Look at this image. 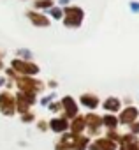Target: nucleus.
I'll return each instance as SVG.
<instances>
[{
  "instance_id": "10",
  "label": "nucleus",
  "mask_w": 139,
  "mask_h": 150,
  "mask_svg": "<svg viewBox=\"0 0 139 150\" xmlns=\"http://www.w3.org/2000/svg\"><path fill=\"white\" fill-rule=\"evenodd\" d=\"M27 16H28V20H30L35 27H49V20H48L44 14H41V13L28 11V13H27Z\"/></svg>"
},
{
  "instance_id": "6",
  "label": "nucleus",
  "mask_w": 139,
  "mask_h": 150,
  "mask_svg": "<svg viewBox=\"0 0 139 150\" xmlns=\"http://www.w3.org/2000/svg\"><path fill=\"white\" fill-rule=\"evenodd\" d=\"M60 104H62V108L65 110V115H63V118H74V117H78V104L74 103V99H72L71 96L63 97Z\"/></svg>"
},
{
  "instance_id": "1",
  "label": "nucleus",
  "mask_w": 139,
  "mask_h": 150,
  "mask_svg": "<svg viewBox=\"0 0 139 150\" xmlns=\"http://www.w3.org/2000/svg\"><path fill=\"white\" fill-rule=\"evenodd\" d=\"M16 83L21 92L30 94V96H35L37 92H42V88H44V85L41 81L34 80L32 76H16Z\"/></svg>"
},
{
  "instance_id": "15",
  "label": "nucleus",
  "mask_w": 139,
  "mask_h": 150,
  "mask_svg": "<svg viewBox=\"0 0 139 150\" xmlns=\"http://www.w3.org/2000/svg\"><path fill=\"white\" fill-rule=\"evenodd\" d=\"M102 125H106V127H109V129H116V125H118V118L107 113L106 117H102Z\"/></svg>"
},
{
  "instance_id": "9",
  "label": "nucleus",
  "mask_w": 139,
  "mask_h": 150,
  "mask_svg": "<svg viewBox=\"0 0 139 150\" xmlns=\"http://www.w3.org/2000/svg\"><path fill=\"white\" fill-rule=\"evenodd\" d=\"M100 125H102V117H99V115H95V113L86 115V118H85V127H88L90 132H97V131L100 129Z\"/></svg>"
},
{
  "instance_id": "7",
  "label": "nucleus",
  "mask_w": 139,
  "mask_h": 150,
  "mask_svg": "<svg viewBox=\"0 0 139 150\" xmlns=\"http://www.w3.org/2000/svg\"><path fill=\"white\" fill-rule=\"evenodd\" d=\"M137 115H139V111H137V108H134V106H128V108H125L121 113H120V118H118V122H121V124H125V125H128V124H132V122H135V118H137Z\"/></svg>"
},
{
  "instance_id": "24",
  "label": "nucleus",
  "mask_w": 139,
  "mask_h": 150,
  "mask_svg": "<svg viewBox=\"0 0 139 150\" xmlns=\"http://www.w3.org/2000/svg\"><path fill=\"white\" fill-rule=\"evenodd\" d=\"M132 11H139V4H135V2H132Z\"/></svg>"
},
{
  "instance_id": "21",
  "label": "nucleus",
  "mask_w": 139,
  "mask_h": 150,
  "mask_svg": "<svg viewBox=\"0 0 139 150\" xmlns=\"http://www.w3.org/2000/svg\"><path fill=\"white\" fill-rule=\"evenodd\" d=\"M132 132H134V134H135V132L139 134V122H132Z\"/></svg>"
},
{
  "instance_id": "8",
  "label": "nucleus",
  "mask_w": 139,
  "mask_h": 150,
  "mask_svg": "<svg viewBox=\"0 0 139 150\" xmlns=\"http://www.w3.org/2000/svg\"><path fill=\"white\" fill-rule=\"evenodd\" d=\"M88 148L90 150H116V143L111 139L100 138V139H95L92 145H88Z\"/></svg>"
},
{
  "instance_id": "27",
  "label": "nucleus",
  "mask_w": 139,
  "mask_h": 150,
  "mask_svg": "<svg viewBox=\"0 0 139 150\" xmlns=\"http://www.w3.org/2000/svg\"><path fill=\"white\" fill-rule=\"evenodd\" d=\"M2 67H4V64H2V60H0V69H2Z\"/></svg>"
},
{
  "instance_id": "5",
  "label": "nucleus",
  "mask_w": 139,
  "mask_h": 150,
  "mask_svg": "<svg viewBox=\"0 0 139 150\" xmlns=\"http://www.w3.org/2000/svg\"><path fill=\"white\" fill-rule=\"evenodd\" d=\"M14 101H16V110L23 115V113H28L30 106L35 103V96H30V94L20 92V94L14 97Z\"/></svg>"
},
{
  "instance_id": "22",
  "label": "nucleus",
  "mask_w": 139,
  "mask_h": 150,
  "mask_svg": "<svg viewBox=\"0 0 139 150\" xmlns=\"http://www.w3.org/2000/svg\"><path fill=\"white\" fill-rule=\"evenodd\" d=\"M60 108H62V104H58V103H55V104H51V106H49V110H51V111H58Z\"/></svg>"
},
{
  "instance_id": "16",
  "label": "nucleus",
  "mask_w": 139,
  "mask_h": 150,
  "mask_svg": "<svg viewBox=\"0 0 139 150\" xmlns=\"http://www.w3.org/2000/svg\"><path fill=\"white\" fill-rule=\"evenodd\" d=\"M86 146H88V138L79 134V136L76 138V143L72 145V150H85Z\"/></svg>"
},
{
  "instance_id": "23",
  "label": "nucleus",
  "mask_w": 139,
  "mask_h": 150,
  "mask_svg": "<svg viewBox=\"0 0 139 150\" xmlns=\"http://www.w3.org/2000/svg\"><path fill=\"white\" fill-rule=\"evenodd\" d=\"M51 99H53V96H48V97H44V99H42V104H46V103H49Z\"/></svg>"
},
{
  "instance_id": "26",
  "label": "nucleus",
  "mask_w": 139,
  "mask_h": 150,
  "mask_svg": "<svg viewBox=\"0 0 139 150\" xmlns=\"http://www.w3.org/2000/svg\"><path fill=\"white\" fill-rule=\"evenodd\" d=\"M69 2V0H60V4H67Z\"/></svg>"
},
{
  "instance_id": "28",
  "label": "nucleus",
  "mask_w": 139,
  "mask_h": 150,
  "mask_svg": "<svg viewBox=\"0 0 139 150\" xmlns=\"http://www.w3.org/2000/svg\"><path fill=\"white\" fill-rule=\"evenodd\" d=\"M0 85H2V80H0Z\"/></svg>"
},
{
  "instance_id": "12",
  "label": "nucleus",
  "mask_w": 139,
  "mask_h": 150,
  "mask_svg": "<svg viewBox=\"0 0 139 150\" xmlns=\"http://www.w3.org/2000/svg\"><path fill=\"white\" fill-rule=\"evenodd\" d=\"M79 101H81L83 106H86V108H90V110H95V108L99 106V99H97V96H92V94H83Z\"/></svg>"
},
{
  "instance_id": "25",
  "label": "nucleus",
  "mask_w": 139,
  "mask_h": 150,
  "mask_svg": "<svg viewBox=\"0 0 139 150\" xmlns=\"http://www.w3.org/2000/svg\"><path fill=\"white\" fill-rule=\"evenodd\" d=\"M39 127H41V129L44 131V129H46V122H39Z\"/></svg>"
},
{
  "instance_id": "11",
  "label": "nucleus",
  "mask_w": 139,
  "mask_h": 150,
  "mask_svg": "<svg viewBox=\"0 0 139 150\" xmlns=\"http://www.w3.org/2000/svg\"><path fill=\"white\" fill-rule=\"evenodd\" d=\"M49 127H51V131L53 132H65L67 131V127H69V122H67V118H53L51 122H49Z\"/></svg>"
},
{
  "instance_id": "4",
  "label": "nucleus",
  "mask_w": 139,
  "mask_h": 150,
  "mask_svg": "<svg viewBox=\"0 0 139 150\" xmlns=\"http://www.w3.org/2000/svg\"><path fill=\"white\" fill-rule=\"evenodd\" d=\"M0 111H2L4 115H7V117L14 115L16 101H14V96L11 92H2L0 94Z\"/></svg>"
},
{
  "instance_id": "14",
  "label": "nucleus",
  "mask_w": 139,
  "mask_h": 150,
  "mask_svg": "<svg viewBox=\"0 0 139 150\" xmlns=\"http://www.w3.org/2000/svg\"><path fill=\"white\" fill-rule=\"evenodd\" d=\"M83 129H85V118H83V117H74V120H72V124H71L72 134H81Z\"/></svg>"
},
{
  "instance_id": "3",
  "label": "nucleus",
  "mask_w": 139,
  "mask_h": 150,
  "mask_svg": "<svg viewBox=\"0 0 139 150\" xmlns=\"http://www.w3.org/2000/svg\"><path fill=\"white\" fill-rule=\"evenodd\" d=\"M13 69L16 72H20V76H34V74L39 72V65H35L28 60H21V58L13 60Z\"/></svg>"
},
{
  "instance_id": "13",
  "label": "nucleus",
  "mask_w": 139,
  "mask_h": 150,
  "mask_svg": "<svg viewBox=\"0 0 139 150\" xmlns=\"http://www.w3.org/2000/svg\"><path fill=\"white\" fill-rule=\"evenodd\" d=\"M120 99H116V97H107L106 101H104V110L106 111H111V113H114V111H120Z\"/></svg>"
},
{
  "instance_id": "19",
  "label": "nucleus",
  "mask_w": 139,
  "mask_h": 150,
  "mask_svg": "<svg viewBox=\"0 0 139 150\" xmlns=\"http://www.w3.org/2000/svg\"><path fill=\"white\" fill-rule=\"evenodd\" d=\"M21 120H23V122H32V120H34V115H32V113H23V115H21Z\"/></svg>"
},
{
  "instance_id": "20",
  "label": "nucleus",
  "mask_w": 139,
  "mask_h": 150,
  "mask_svg": "<svg viewBox=\"0 0 139 150\" xmlns=\"http://www.w3.org/2000/svg\"><path fill=\"white\" fill-rule=\"evenodd\" d=\"M18 53H20L21 57H25V58H30V57H32V55H30V51H27V50H20Z\"/></svg>"
},
{
  "instance_id": "2",
  "label": "nucleus",
  "mask_w": 139,
  "mask_h": 150,
  "mask_svg": "<svg viewBox=\"0 0 139 150\" xmlns=\"http://www.w3.org/2000/svg\"><path fill=\"white\" fill-rule=\"evenodd\" d=\"M83 18H85V13L79 7H65V11H63V23H65V27L76 28V27H79L83 23Z\"/></svg>"
},
{
  "instance_id": "18",
  "label": "nucleus",
  "mask_w": 139,
  "mask_h": 150,
  "mask_svg": "<svg viewBox=\"0 0 139 150\" xmlns=\"http://www.w3.org/2000/svg\"><path fill=\"white\" fill-rule=\"evenodd\" d=\"M49 13H51V16H53L55 20H60V18L63 16V11H62L60 7H51V11H49Z\"/></svg>"
},
{
  "instance_id": "17",
  "label": "nucleus",
  "mask_w": 139,
  "mask_h": 150,
  "mask_svg": "<svg viewBox=\"0 0 139 150\" xmlns=\"http://www.w3.org/2000/svg\"><path fill=\"white\" fill-rule=\"evenodd\" d=\"M34 6L37 9H48V7H53V0H35Z\"/></svg>"
}]
</instances>
